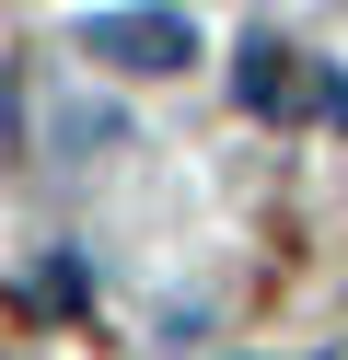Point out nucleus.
Instances as JSON below:
<instances>
[{
    "instance_id": "1",
    "label": "nucleus",
    "mask_w": 348,
    "mask_h": 360,
    "mask_svg": "<svg viewBox=\"0 0 348 360\" xmlns=\"http://www.w3.org/2000/svg\"><path fill=\"white\" fill-rule=\"evenodd\" d=\"M82 47L116 58V70H186V58H198V24H186V12H105Z\"/></svg>"
},
{
    "instance_id": "2",
    "label": "nucleus",
    "mask_w": 348,
    "mask_h": 360,
    "mask_svg": "<svg viewBox=\"0 0 348 360\" xmlns=\"http://www.w3.org/2000/svg\"><path fill=\"white\" fill-rule=\"evenodd\" d=\"M232 94H244L255 117H290V105H314V70H302L278 35H255V47H244V70H232Z\"/></svg>"
}]
</instances>
